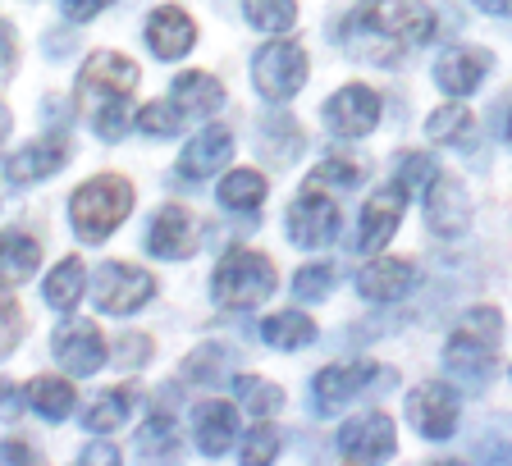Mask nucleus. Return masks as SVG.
I'll return each instance as SVG.
<instances>
[{"mask_svg":"<svg viewBox=\"0 0 512 466\" xmlns=\"http://www.w3.org/2000/svg\"><path fill=\"white\" fill-rule=\"evenodd\" d=\"M133 87H138V64L124 60V55L96 51L92 60L83 64V74H78V101L92 110L96 138H106V142L124 138V128L133 124V115H128Z\"/></svg>","mask_w":512,"mask_h":466,"instance_id":"f257e3e1","label":"nucleus"},{"mask_svg":"<svg viewBox=\"0 0 512 466\" xmlns=\"http://www.w3.org/2000/svg\"><path fill=\"white\" fill-rule=\"evenodd\" d=\"M133 211V183L119 179V174H96L83 188L69 197V220H74V233L83 243H101Z\"/></svg>","mask_w":512,"mask_h":466,"instance_id":"f03ea898","label":"nucleus"},{"mask_svg":"<svg viewBox=\"0 0 512 466\" xmlns=\"http://www.w3.org/2000/svg\"><path fill=\"white\" fill-rule=\"evenodd\" d=\"M270 293H275V265H270L261 252L234 247V252H224V261L215 265L211 297L220 307L247 311V307H256V302H266Z\"/></svg>","mask_w":512,"mask_h":466,"instance_id":"7ed1b4c3","label":"nucleus"},{"mask_svg":"<svg viewBox=\"0 0 512 466\" xmlns=\"http://www.w3.org/2000/svg\"><path fill=\"white\" fill-rule=\"evenodd\" d=\"M366 32H375L384 46H421L435 37V10L426 0H371L362 14H357Z\"/></svg>","mask_w":512,"mask_h":466,"instance_id":"20e7f679","label":"nucleus"},{"mask_svg":"<svg viewBox=\"0 0 512 466\" xmlns=\"http://www.w3.org/2000/svg\"><path fill=\"white\" fill-rule=\"evenodd\" d=\"M252 83L266 101H288V96H298V87L307 83V55H302V46H293V42L261 46V51H256V64H252Z\"/></svg>","mask_w":512,"mask_h":466,"instance_id":"39448f33","label":"nucleus"},{"mask_svg":"<svg viewBox=\"0 0 512 466\" xmlns=\"http://www.w3.org/2000/svg\"><path fill=\"white\" fill-rule=\"evenodd\" d=\"M151 293H156V279L147 270H138V265H119V261L101 265L92 284L96 307L106 311V316H133L138 307L151 302Z\"/></svg>","mask_w":512,"mask_h":466,"instance_id":"423d86ee","label":"nucleus"},{"mask_svg":"<svg viewBox=\"0 0 512 466\" xmlns=\"http://www.w3.org/2000/svg\"><path fill=\"white\" fill-rule=\"evenodd\" d=\"M462 412V398L448 384H421V389L407 398V416L416 421V430L426 439H448L453 425H458Z\"/></svg>","mask_w":512,"mask_h":466,"instance_id":"0eeeda50","label":"nucleus"},{"mask_svg":"<svg viewBox=\"0 0 512 466\" xmlns=\"http://www.w3.org/2000/svg\"><path fill=\"white\" fill-rule=\"evenodd\" d=\"M325 124H330L339 138H366V133L380 124V96L362 83L343 87L330 106H325Z\"/></svg>","mask_w":512,"mask_h":466,"instance_id":"6e6552de","label":"nucleus"},{"mask_svg":"<svg viewBox=\"0 0 512 466\" xmlns=\"http://www.w3.org/2000/svg\"><path fill=\"white\" fill-rule=\"evenodd\" d=\"M334 233H339L334 202H325L320 188H307V197L293 202V211H288V238H293V247H325V243H334Z\"/></svg>","mask_w":512,"mask_h":466,"instance_id":"1a4fd4ad","label":"nucleus"},{"mask_svg":"<svg viewBox=\"0 0 512 466\" xmlns=\"http://www.w3.org/2000/svg\"><path fill=\"white\" fill-rule=\"evenodd\" d=\"M55 361H60L69 375H96L106 366V339H101L96 325H87V320H69V325L55 334Z\"/></svg>","mask_w":512,"mask_h":466,"instance_id":"9d476101","label":"nucleus"},{"mask_svg":"<svg viewBox=\"0 0 512 466\" xmlns=\"http://www.w3.org/2000/svg\"><path fill=\"white\" fill-rule=\"evenodd\" d=\"M197 238H202V224L192 220L183 206H165V211L151 220L147 247H151V256H160V261H183V256L197 252Z\"/></svg>","mask_w":512,"mask_h":466,"instance_id":"9b49d317","label":"nucleus"},{"mask_svg":"<svg viewBox=\"0 0 512 466\" xmlns=\"http://www.w3.org/2000/svg\"><path fill=\"white\" fill-rule=\"evenodd\" d=\"M339 453L352 462H380V457L394 453V421L380 412L357 416L339 430Z\"/></svg>","mask_w":512,"mask_h":466,"instance_id":"f8f14e48","label":"nucleus"},{"mask_svg":"<svg viewBox=\"0 0 512 466\" xmlns=\"http://www.w3.org/2000/svg\"><path fill=\"white\" fill-rule=\"evenodd\" d=\"M375 366L371 361H343V366H325L316 375V412H339L348 407L357 393H366V384L375 380Z\"/></svg>","mask_w":512,"mask_h":466,"instance_id":"ddd939ff","label":"nucleus"},{"mask_svg":"<svg viewBox=\"0 0 512 466\" xmlns=\"http://www.w3.org/2000/svg\"><path fill=\"white\" fill-rule=\"evenodd\" d=\"M229 156H234V133H229V128H202V133L188 142V151L179 156V179H188V183L206 179V174L224 170Z\"/></svg>","mask_w":512,"mask_h":466,"instance_id":"4468645a","label":"nucleus"},{"mask_svg":"<svg viewBox=\"0 0 512 466\" xmlns=\"http://www.w3.org/2000/svg\"><path fill=\"white\" fill-rule=\"evenodd\" d=\"M192 42H197V28H192V19L179 5H160L147 19V46L160 60H183L192 51Z\"/></svg>","mask_w":512,"mask_h":466,"instance_id":"2eb2a0df","label":"nucleus"},{"mask_svg":"<svg viewBox=\"0 0 512 466\" xmlns=\"http://www.w3.org/2000/svg\"><path fill=\"white\" fill-rule=\"evenodd\" d=\"M398 220H403V188H380L362 211V229H357V252H380L394 238Z\"/></svg>","mask_w":512,"mask_h":466,"instance_id":"dca6fc26","label":"nucleus"},{"mask_svg":"<svg viewBox=\"0 0 512 466\" xmlns=\"http://www.w3.org/2000/svg\"><path fill=\"white\" fill-rule=\"evenodd\" d=\"M490 74V55L476 51V46H458V51H444L435 64V83L448 96H471L480 87V78Z\"/></svg>","mask_w":512,"mask_h":466,"instance_id":"f3484780","label":"nucleus"},{"mask_svg":"<svg viewBox=\"0 0 512 466\" xmlns=\"http://www.w3.org/2000/svg\"><path fill=\"white\" fill-rule=\"evenodd\" d=\"M494 343L490 339H480V334H471V329H458L453 339H448V375H458L462 384H480V380H490L494 371Z\"/></svg>","mask_w":512,"mask_h":466,"instance_id":"a211bd4d","label":"nucleus"},{"mask_svg":"<svg viewBox=\"0 0 512 466\" xmlns=\"http://www.w3.org/2000/svg\"><path fill=\"white\" fill-rule=\"evenodd\" d=\"M416 288V265L412 261H371L357 275V293L366 302H398Z\"/></svg>","mask_w":512,"mask_h":466,"instance_id":"6ab92c4d","label":"nucleus"},{"mask_svg":"<svg viewBox=\"0 0 512 466\" xmlns=\"http://www.w3.org/2000/svg\"><path fill=\"white\" fill-rule=\"evenodd\" d=\"M64 160H69V142H64L60 133H51V138H37L32 147H23L19 156H10L5 170H10L14 183H42L60 170Z\"/></svg>","mask_w":512,"mask_h":466,"instance_id":"aec40b11","label":"nucleus"},{"mask_svg":"<svg viewBox=\"0 0 512 466\" xmlns=\"http://www.w3.org/2000/svg\"><path fill=\"white\" fill-rule=\"evenodd\" d=\"M192 425H197V448H202L206 457L229 453L238 439V412L229 403H215V398H206V403L192 412Z\"/></svg>","mask_w":512,"mask_h":466,"instance_id":"412c9836","label":"nucleus"},{"mask_svg":"<svg viewBox=\"0 0 512 466\" xmlns=\"http://www.w3.org/2000/svg\"><path fill=\"white\" fill-rule=\"evenodd\" d=\"M426 224L439 238H453L467 224V192L458 179H435V188L426 192Z\"/></svg>","mask_w":512,"mask_h":466,"instance_id":"4be33fe9","label":"nucleus"},{"mask_svg":"<svg viewBox=\"0 0 512 466\" xmlns=\"http://www.w3.org/2000/svg\"><path fill=\"white\" fill-rule=\"evenodd\" d=\"M37 261H42V247L28 233H0V293L28 284L37 275Z\"/></svg>","mask_w":512,"mask_h":466,"instance_id":"5701e85b","label":"nucleus"},{"mask_svg":"<svg viewBox=\"0 0 512 466\" xmlns=\"http://www.w3.org/2000/svg\"><path fill=\"white\" fill-rule=\"evenodd\" d=\"M170 96H174V106H179V115H192V119H206L224 106V87L211 74H179Z\"/></svg>","mask_w":512,"mask_h":466,"instance_id":"b1692460","label":"nucleus"},{"mask_svg":"<svg viewBox=\"0 0 512 466\" xmlns=\"http://www.w3.org/2000/svg\"><path fill=\"white\" fill-rule=\"evenodd\" d=\"M133 407H138V389H128V384H119V389L101 393L92 407H87L83 425L92 430V435H110V430H119V425L133 416Z\"/></svg>","mask_w":512,"mask_h":466,"instance_id":"393cba45","label":"nucleus"},{"mask_svg":"<svg viewBox=\"0 0 512 466\" xmlns=\"http://www.w3.org/2000/svg\"><path fill=\"white\" fill-rule=\"evenodd\" d=\"M261 339L279 352H298L307 343H316V320L298 316V311H279V316L261 320Z\"/></svg>","mask_w":512,"mask_h":466,"instance_id":"a878e982","label":"nucleus"},{"mask_svg":"<svg viewBox=\"0 0 512 466\" xmlns=\"http://www.w3.org/2000/svg\"><path fill=\"white\" fill-rule=\"evenodd\" d=\"M74 384L69 380H55V375H37V380L28 384V407L37 416H46V421H64V416L74 412Z\"/></svg>","mask_w":512,"mask_h":466,"instance_id":"bb28decb","label":"nucleus"},{"mask_svg":"<svg viewBox=\"0 0 512 466\" xmlns=\"http://www.w3.org/2000/svg\"><path fill=\"white\" fill-rule=\"evenodd\" d=\"M46 302H51L55 311H74L78 307V297L87 293V270H83V261H78V256H69V261H60L51 270V275H46Z\"/></svg>","mask_w":512,"mask_h":466,"instance_id":"cd10ccee","label":"nucleus"},{"mask_svg":"<svg viewBox=\"0 0 512 466\" xmlns=\"http://www.w3.org/2000/svg\"><path fill=\"white\" fill-rule=\"evenodd\" d=\"M261 202H266V179H261L256 170H234V174H224V183H220V206L252 215Z\"/></svg>","mask_w":512,"mask_h":466,"instance_id":"c85d7f7f","label":"nucleus"},{"mask_svg":"<svg viewBox=\"0 0 512 466\" xmlns=\"http://www.w3.org/2000/svg\"><path fill=\"white\" fill-rule=\"evenodd\" d=\"M243 14L256 32H288L298 19V5L293 0H243Z\"/></svg>","mask_w":512,"mask_h":466,"instance_id":"c756f323","label":"nucleus"},{"mask_svg":"<svg viewBox=\"0 0 512 466\" xmlns=\"http://www.w3.org/2000/svg\"><path fill=\"white\" fill-rule=\"evenodd\" d=\"M234 398L247 407V412H256V416H270V412H279V407H284V393H279L275 384L256 380V375H238V380H234Z\"/></svg>","mask_w":512,"mask_h":466,"instance_id":"7c9ffc66","label":"nucleus"},{"mask_svg":"<svg viewBox=\"0 0 512 466\" xmlns=\"http://www.w3.org/2000/svg\"><path fill=\"white\" fill-rule=\"evenodd\" d=\"M439 179V165L430 156H403V165H398V188H403V197H426L430 188H435Z\"/></svg>","mask_w":512,"mask_h":466,"instance_id":"2f4dec72","label":"nucleus"},{"mask_svg":"<svg viewBox=\"0 0 512 466\" xmlns=\"http://www.w3.org/2000/svg\"><path fill=\"white\" fill-rule=\"evenodd\" d=\"M426 133L435 142H462L471 133V115H467V106H439L435 115L426 119Z\"/></svg>","mask_w":512,"mask_h":466,"instance_id":"473e14b6","label":"nucleus"},{"mask_svg":"<svg viewBox=\"0 0 512 466\" xmlns=\"http://www.w3.org/2000/svg\"><path fill=\"white\" fill-rule=\"evenodd\" d=\"M138 448L151 457H170L174 448H179V435H174V416L156 412L147 425H142V435H138Z\"/></svg>","mask_w":512,"mask_h":466,"instance_id":"72a5a7b5","label":"nucleus"},{"mask_svg":"<svg viewBox=\"0 0 512 466\" xmlns=\"http://www.w3.org/2000/svg\"><path fill=\"white\" fill-rule=\"evenodd\" d=\"M133 124H138V133H147V138H170L174 128H179V110H170V101H151V106H142L138 115H133Z\"/></svg>","mask_w":512,"mask_h":466,"instance_id":"f704fd0d","label":"nucleus"},{"mask_svg":"<svg viewBox=\"0 0 512 466\" xmlns=\"http://www.w3.org/2000/svg\"><path fill=\"white\" fill-rule=\"evenodd\" d=\"M362 183V170L352 160H325L316 174H311L307 188H357Z\"/></svg>","mask_w":512,"mask_h":466,"instance_id":"c9c22d12","label":"nucleus"},{"mask_svg":"<svg viewBox=\"0 0 512 466\" xmlns=\"http://www.w3.org/2000/svg\"><path fill=\"white\" fill-rule=\"evenodd\" d=\"M330 284H334V270L325 261H320V265H302L298 279H293V293H298L302 302H316V297L330 293Z\"/></svg>","mask_w":512,"mask_h":466,"instance_id":"e433bc0d","label":"nucleus"},{"mask_svg":"<svg viewBox=\"0 0 512 466\" xmlns=\"http://www.w3.org/2000/svg\"><path fill=\"white\" fill-rule=\"evenodd\" d=\"M275 453H279V430H270V425H261V430H252V435L243 439V462L247 466L270 462Z\"/></svg>","mask_w":512,"mask_h":466,"instance_id":"4c0bfd02","label":"nucleus"},{"mask_svg":"<svg viewBox=\"0 0 512 466\" xmlns=\"http://www.w3.org/2000/svg\"><path fill=\"white\" fill-rule=\"evenodd\" d=\"M19 339H23V311L14 302H0V357H10Z\"/></svg>","mask_w":512,"mask_h":466,"instance_id":"58836bf2","label":"nucleus"},{"mask_svg":"<svg viewBox=\"0 0 512 466\" xmlns=\"http://www.w3.org/2000/svg\"><path fill=\"white\" fill-rule=\"evenodd\" d=\"M147 352H151V343L142 339V334H124V339H119V366H128V371H133V366H147Z\"/></svg>","mask_w":512,"mask_h":466,"instance_id":"ea45409f","label":"nucleus"},{"mask_svg":"<svg viewBox=\"0 0 512 466\" xmlns=\"http://www.w3.org/2000/svg\"><path fill=\"white\" fill-rule=\"evenodd\" d=\"M115 0H64V19L69 23H87V19H96L101 10H110Z\"/></svg>","mask_w":512,"mask_h":466,"instance_id":"a19ab883","label":"nucleus"},{"mask_svg":"<svg viewBox=\"0 0 512 466\" xmlns=\"http://www.w3.org/2000/svg\"><path fill=\"white\" fill-rule=\"evenodd\" d=\"M23 398H14V384L10 380H0V416H19Z\"/></svg>","mask_w":512,"mask_h":466,"instance_id":"79ce46f5","label":"nucleus"},{"mask_svg":"<svg viewBox=\"0 0 512 466\" xmlns=\"http://www.w3.org/2000/svg\"><path fill=\"white\" fill-rule=\"evenodd\" d=\"M476 10L494 14V19H508V14H512V0H476Z\"/></svg>","mask_w":512,"mask_h":466,"instance_id":"37998d69","label":"nucleus"},{"mask_svg":"<svg viewBox=\"0 0 512 466\" xmlns=\"http://www.w3.org/2000/svg\"><path fill=\"white\" fill-rule=\"evenodd\" d=\"M83 462H119V453H115V448H106V444H92L83 453Z\"/></svg>","mask_w":512,"mask_h":466,"instance_id":"c03bdc74","label":"nucleus"},{"mask_svg":"<svg viewBox=\"0 0 512 466\" xmlns=\"http://www.w3.org/2000/svg\"><path fill=\"white\" fill-rule=\"evenodd\" d=\"M0 462H32V448H23V444H5V448H0Z\"/></svg>","mask_w":512,"mask_h":466,"instance_id":"a18cd8bd","label":"nucleus"},{"mask_svg":"<svg viewBox=\"0 0 512 466\" xmlns=\"http://www.w3.org/2000/svg\"><path fill=\"white\" fill-rule=\"evenodd\" d=\"M10 55H14V37H10V28L0 23V64H10Z\"/></svg>","mask_w":512,"mask_h":466,"instance_id":"49530a36","label":"nucleus"},{"mask_svg":"<svg viewBox=\"0 0 512 466\" xmlns=\"http://www.w3.org/2000/svg\"><path fill=\"white\" fill-rule=\"evenodd\" d=\"M5 133H10V110L0 106V138H5Z\"/></svg>","mask_w":512,"mask_h":466,"instance_id":"de8ad7c7","label":"nucleus"},{"mask_svg":"<svg viewBox=\"0 0 512 466\" xmlns=\"http://www.w3.org/2000/svg\"><path fill=\"white\" fill-rule=\"evenodd\" d=\"M508 138H512V119H508Z\"/></svg>","mask_w":512,"mask_h":466,"instance_id":"09e8293b","label":"nucleus"}]
</instances>
